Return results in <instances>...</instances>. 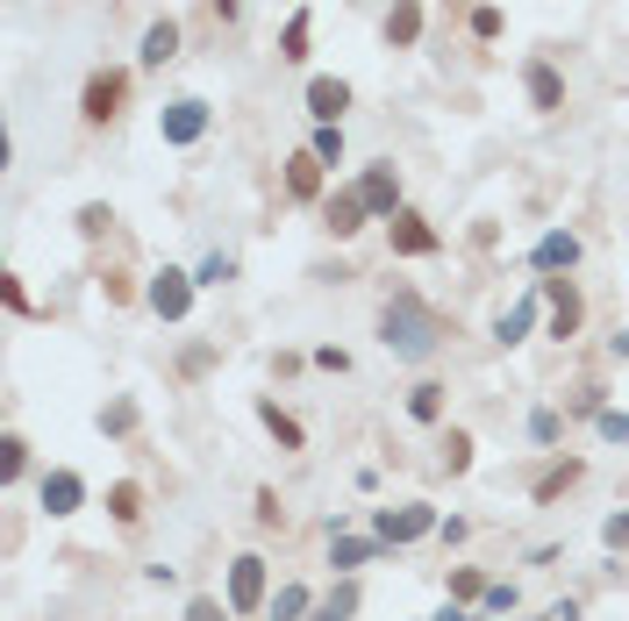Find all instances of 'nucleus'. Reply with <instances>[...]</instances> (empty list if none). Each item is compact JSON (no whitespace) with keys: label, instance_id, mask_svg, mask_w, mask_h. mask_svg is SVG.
Instances as JSON below:
<instances>
[{"label":"nucleus","instance_id":"c03bdc74","mask_svg":"<svg viewBox=\"0 0 629 621\" xmlns=\"http://www.w3.org/2000/svg\"><path fill=\"white\" fill-rule=\"evenodd\" d=\"M544 621H551V614H544Z\"/></svg>","mask_w":629,"mask_h":621},{"label":"nucleus","instance_id":"4c0bfd02","mask_svg":"<svg viewBox=\"0 0 629 621\" xmlns=\"http://www.w3.org/2000/svg\"><path fill=\"white\" fill-rule=\"evenodd\" d=\"M186 621H230V600H186Z\"/></svg>","mask_w":629,"mask_h":621},{"label":"nucleus","instance_id":"423d86ee","mask_svg":"<svg viewBox=\"0 0 629 621\" xmlns=\"http://www.w3.org/2000/svg\"><path fill=\"white\" fill-rule=\"evenodd\" d=\"M358 201H365L380 222H394V215H401V179H394V164H365V179H358Z\"/></svg>","mask_w":629,"mask_h":621},{"label":"nucleus","instance_id":"f03ea898","mask_svg":"<svg viewBox=\"0 0 629 621\" xmlns=\"http://www.w3.org/2000/svg\"><path fill=\"white\" fill-rule=\"evenodd\" d=\"M158 136H164V143H172V150L201 143V136H207V100H193V94L164 100V115H158Z\"/></svg>","mask_w":629,"mask_h":621},{"label":"nucleus","instance_id":"9d476101","mask_svg":"<svg viewBox=\"0 0 629 621\" xmlns=\"http://www.w3.org/2000/svg\"><path fill=\"white\" fill-rule=\"evenodd\" d=\"M365 222H372V207L358 201V186H343V193H329V201H322V229L329 236H358Z\"/></svg>","mask_w":629,"mask_h":621},{"label":"nucleus","instance_id":"2eb2a0df","mask_svg":"<svg viewBox=\"0 0 629 621\" xmlns=\"http://www.w3.org/2000/svg\"><path fill=\"white\" fill-rule=\"evenodd\" d=\"M343 108H351V86H343V79H329V72H322V79H308V115H314V122H343Z\"/></svg>","mask_w":629,"mask_h":621},{"label":"nucleus","instance_id":"c9c22d12","mask_svg":"<svg viewBox=\"0 0 629 621\" xmlns=\"http://www.w3.org/2000/svg\"><path fill=\"white\" fill-rule=\"evenodd\" d=\"M601 543H608V550H629V507H622V514H608V522H601Z\"/></svg>","mask_w":629,"mask_h":621},{"label":"nucleus","instance_id":"7ed1b4c3","mask_svg":"<svg viewBox=\"0 0 629 621\" xmlns=\"http://www.w3.org/2000/svg\"><path fill=\"white\" fill-rule=\"evenodd\" d=\"M122 94H129V72H94V79L79 86V115L86 122H115V115H122Z\"/></svg>","mask_w":629,"mask_h":621},{"label":"nucleus","instance_id":"a878e982","mask_svg":"<svg viewBox=\"0 0 629 621\" xmlns=\"http://www.w3.org/2000/svg\"><path fill=\"white\" fill-rule=\"evenodd\" d=\"M408 415L415 421H444V386H437V378H423V386L408 393Z\"/></svg>","mask_w":629,"mask_h":621},{"label":"nucleus","instance_id":"bb28decb","mask_svg":"<svg viewBox=\"0 0 629 621\" xmlns=\"http://www.w3.org/2000/svg\"><path fill=\"white\" fill-rule=\"evenodd\" d=\"M314 158H322V164H343V122H314Z\"/></svg>","mask_w":629,"mask_h":621},{"label":"nucleus","instance_id":"c756f323","mask_svg":"<svg viewBox=\"0 0 629 621\" xmlns=\"http://www.w3.org/2000/svg\"><path fill=\"white\" fill-rule=\"evenodd\" d=\"M444 472H472V436L466 429L444 436Z\"/></svg>","mask_w":629,"mask_h":621},{"label":"nucleus","instance_id":"412c9836","mask_svg":"<svg viewBox=\"0 0 629 621\" xmlns=\"http://www.w3.org/2000/svg\"><path fill=\"white\" fill-rule=\"evenodd\" d=\"M308 43H314V22H308V8H301L287 29H279V57H287V65H301V57H308Z\"/></svg>","mask_w":629,"mask_h":621},{"label":"nucleus","instance_id":"4be33fe9","mask_svg":"<svg viewBox=\"0 0 629 621\" xmlns=\"http://www.w3.org/2000/svg\"><path fill=\"white\" fill-rule=\"evenodd\" d=\"M273 621H308L314 614V600H308V586H279L273 593V608H265Z\"/></svg>","mask_w":629,"mask_h":621},{"label":"nucleus","instance_id":"e433bc0d","mask_svg":"<svg viewBox=\"0 0 629 621\" xmlns=\"http://www.w3.org/2000/svg\"><path fill=\"white\" fill-rule=\"evenodd\" d=\"M472 36H479V43L501 36V8H472Z\"/></svg>","mask_w":629,"mask_h":621},{"label":"nucleus","instance_id":"ea45409f","mask_svg":"<svg viewBox=\"0 0 629 621\" xmlns=\"http://www.w3.org/2000/svg\"><path fill=\"white\" fill-rule=\"evenodd\" d=\"M515 608V586H487V614H508Z\"/></svg>","mask_w":629,"mask_h":621},{"label":"nucleus","instance_id":"20e7f679","mask_svg":"<svg viewBox=\"0 0 629 621\" xmlns=\"http://www.w3.org/2000/svg\"><path fill=\"white\" fill-rule=\"evenodd\" d=\"M258 608H273V600H265V557L244 550L230 565V614H258Z\"/></svg>","mask_w":629,"mask_h":621},{"label":"nucleus","instance_id":"393cba45","mask_svg":"<svg viewBox=\"0 0 629 621\" xmlns=\"http://www.w3.org/2000/svg\"><path fill=\"white\" fill-rule=\"evenodd\" d=\"M351 614H358V586L343 579L329 600H314V614H308V621H351Z\"/></svg>","mask_w":629,"mask_h":621},{"label":"nucleus","instance_id":"f8f14e48","mask_svg":"<svg viewBox=\"0 0 629 621\" xmlns=\"http://www.w3.org/2000/svg\"><path fill=\"white\" fill-rule=\"evenodd\" d=\"M386 236H394V257H429V250H437V229H429L423 215H408V207L386 222Z\"/></svg>","mask_w":629,"mask_h":621},{"label":"nucleus","instance_id":"a19ab883","mask_svg":"<svg viewBox=\"0 0 629 621\" xmlns=\"http://www.w3.org/2000/svg\"><path fill=\"white\" fill-rule=\"evenodd\" d=\"M258 528H279V493H258Z\"/></svg>","mask_w":629,"mask_h":621},{"label":"nucleus","instance_id":"f257e3e1","mask_svg":"<svg viewBox=\"0 0 629 621\" xmlns=\"http://www.w3.org/2000/svg\"><path fill=\"white\" fill-rule=\"evenodd\" d=\"M380 343L401 357V365H429V357L444 351L437 308H429V300H415V293H394V300L380 308Z\"/></svg>","mask_w":629,"mask_h":621},{"label":"nucleus","instance_id":"a211bd4d","mask_svg":"<svg viewBox=\"0 0 629 621\" xmlns=\"http://www.w3.org/2000/svg\"><path fill=\"white\" fill-rule=\"evenodd\" d=\"M108 514H115L122 528L143 522V486H137V479H115V486H108Z\"/></svg>","mask_w":629,"mask_h":621},{"label":"nucleus","instance_id":"2f4dec72","mask_svg":"<svg viewBox=\"0 0 629 621\" xmlns=\"http://www.w3.org/2000/svg\"><path fill=\"white\" fill-rule=\"evenodd\" d=\"M594 429H601V443H629V415H622V407H601Z\"/></svg>","mask_w":629,"mask_h":621},{"label":"nucleus","instance_id":"39448f33","mask_svg":"<svg viewBox=\"0 0 629 621\" xmlns=\"http://www.w3.org/2000/svg\"><path fill=\"white\" fill-rule=\"evenodd\" d=\"M193 286H201L193 271H172V265H164L158 279H151V293H143V300H151V314H158V322H186V308H193Z\"/></svg>","mask_w":629,"mask_h":621},{"label":"nucleus","instance_id":"72a5a7b5","mask_svg":"<svg viewBox=\"0 0 629 621\" xmlns=\"http://www.w3.org/2000/svg\"><path fill=\"white\" fill-rule=\"evenodd\" d=\"M451 600L466 608V600H487V579L479 571H451Z\"/></svg>","mask_w":629,"mask_h":621},{"label":"nucleus","instance_id":"79ce46f5","mask_svg":"<svg viewBox=\"0 0 629 621\" xmlns=\"http://www.w3.org/2000/svg\"><path fill=\"white\" fill-rule=\"evenodd\" d=\"M207 8H215L222 22H236V14H244V0H207Z\"/></svg>","mask_w":629,"mask_h":621},{"label":"nucleus","instance_id":"c85d7f7f","mask_svg":"<svg viewBox=\"0 0 629 621\" xmlns=\"http://www.w3.org/2000/svg\"><path fill=\"white\" fill-rule=\"evenodd\" d=\"M193 279H201V286H230V279H236V257H230V250H207Z\"/></svg>","mask_w":629,"mask_h":621},{"label":"nucleus","instance_id":"dca6fc26","mask_svg":"<svg viewBox=\"0 0 629 621\" xmlns=\"http://www.w3.org/2000/svg\"><path fill=\"white\" fill-rule=\"evenodd\" d=\"M415 36H423V0H394L386 8V51H415Z\"/></svg>","mask_w":629,"mask_h":621},{"label":"nucleus","instance_id":"f704fd0d","mask_svg":"<svg viewBox=\"0 0 629 621\" xmlns=\"http://www.w3.org/2000/svg\"><path fill=\"white\" fill-rule=\"evenodd\" d=\"M108 222H115V215H108L100 201H86V207H79V236H108Z\"/></svg>","mask_w":629,"mask_h":621},{"label":"nucleus","instance_id":"37998d69","mask_svg":"<svg viewBox=\"0 0 629 621\" xmlns=\"http://www.w3.org/2000/svg\"><path fill=\"white\" fill-rule=\"evenodd\" d=\"M551 621H579V600H558V608H551Z\"/></svg>","mask_w":629,"mask_h":621},{"label":"nucleus","instance_id":"1a4fd4ad","mask_svg":"<svg viewBox=\"0 0 629 621\" xmlns=\"http://www.w3.org/2000/svg\"><path fill=\"white\" fill-rule=\"evenodd\" d=\"M372 528H380V543H423L429 528H437V514H429L423 500H415V507H386Z\"/></svg>","mask_w":629,"mask_h":621},{"label":"nucleus","instance_id":"7c9ffc66","mask_svg":"<svg viewBox=\"0 0 629 621\" xmlns=\"http://www.w3.org/2000/svg\"><path fill=\"white\" fill-rule=\"evenodd\" d=\"M100 429H108V436H129V429H137V400H115V407H100Z\"/></svg>","mask_w":629,"mask_h":621},{"label":"nucleus","instance_id":"58836bf2","mask_svg":"<svg viewBox=\"0 0 629 621\" xmlns=\"http://www.w3.org/2000/svg\"><path fill=\"white\" fill-rule=\"evenodd\" d=\"M0 300H8V314H29V293H22V279H14V271L0 279Z\"/></svg>","mask_w":629,"mask_h":621},{"label":"nucleus","instance_id":"ddd939ff","mask_svg":"<svg viewBox=\"0 0 629 621\" xmlns=\"http://www.w3.org/2000/svg\"><path fill=\"white\" fill-rule=\"evenodd\" d=\"M172 57H179V22H172V14H158V22L143 29V51H137V65H143V72H164Z\"/></svg>","mask_w":629,"mask_h":621},{"label":"nucleus","instance_id":"6e6552de","mask_svg":"<svg viewBox=\"0 0 629 621\" xmlns=\"http://www.w3.org/2000/svg\"><path fill=\"white\" fill-rule=\"evenodd\" d=\"M522 86H530V108L536 115H558L565 108V79H558L551 57H530V65H522Z\"/></svg>","mask_w":629,"mask_h":621},{"label":"nucleus","instance_id":"cd10ccee","mask_svg":"<svg viewBox=\"0 0 629 621\" xmlns=\"http://www.w3.org/2000/svg\"><path fill=\"white\" fill-rule=\"evenodd\" d=\"M558 436H565V415H558V407H536V415H530V443H558Z\"/></svg>","mask_w":629,"mask_h":621},{"label":"nucleus","instance_id":"f3484780","mask_svg":"<svg viewBox=\"0 0 629 621\" xmlns=\"http://www.w3.org/2000/svg\"><path fill=\"white\" fill-rule=\"evenodd\" d=\"M287 193L294 201H314V193H322V158H314V150H294L287 158Z\"/></svg>","mask_w":629,"mask_h":621},{"label":"nucleus","instance_id":"aec40b11","mask_svg":"<svg viewBox=\"0 0 629 621\" xmlns=\"http://www.w3.org/2000/svg\"><path fill=\"white\" fill-rule=\"evenodd\" d=\"M579 479H587V464H579V458H558L544 479H536V500H558V493H573Z\"/></svg>","mask_w":629,"mask_h":621},{"label":"nucleus","instance_id":"473e14b6","mask_svg":"<svg viewBox=\"0 0 629 621\" xmlns=\"http://www.w3.org/2000/svg\"><path fill=\"white\" fill-rule=\"evenodd\" d=\"M0 472H8V479L29 472V443H22V436H8V443H0Z\"/></svg>","mask_w":629,"mask_h":621},{"label":"nucleus","instance_id":"9b49d317","mask_svg":"<svg viewBox=\"0 0 629 621\" xmlns=\"http://www.w3.org/2000/svg\"><path fill=\"white\" fill-rule=\"evenodd\" d=\"M79 507H86V479L79 472H43V514L65 522V514H79Z\"/></svg>","mask_w":629,"mask_h":621},{"label":"nucleus","instance_id":"5701e85b","mask_svg":"<svg viewBox=\"0 0 629 621\" xmlns=\"http://www.w3.org/2000/svg\"><path fill=\"white\" fill-rule=\"evenodd\" d=\"M530 329H536V300H515V308H508L501 322H493V336H501V343H522Z\"/></svg>","mask_w":629,"mask_h":621},{"label":"nucleus","instance_id":"6ab92c4d","mask_svg":"<svg viewBox=\"0 0 629 621\" xmlns=\"http://www.w3.org/2000/svg\"><path fill=\"white\" fill-rule=\"evenodd\" d=\"M380 557V543H365V536H329V565L337 571H358V565H372Z\"/></svg>","mask_w":629,"mask_h":621},{"label":"nucleus","instance_id":"0eeeda50","mask_svg":"<svg viewBox=\"0 0 629 621\" xmlns=\"http://www.w3.org/2000/svg\"><path fill=\"white\" fill-rule=\"evenodd\" d=\"M536 293H544L551 300V336H573V329H579V314H587V308H579V286L573 279H536Z\"/></svg>","mask_w":629,"mask_h":621},{"label":"nucleus","instance_id":"4468645a","mask_svg":"<svg viewBox=\"0 0 629 621\" xmlns=\"http://www.w3.org/2000/svg\"><path fill=\"white\" fill-rule=\"evenodd\" d=\"M530 265H536V271H573V265H579V236H573V229H551V236H536Z\"/></svg>","mask_w":629,"mask_h":621},{"label":"nucleus","instance_id":"b1692460","mask_svg":"<svg viewBox=\"0 0 629 621\" xmlns=\"http://www.w3.org/2000/svg\"><path fill=\"white\" fill-rule=\"evenodd\" d=\"M258 421L279 436V450H301V421H294V415H279V400H258Z\"/></svg>","mask_w":629,"mask_h":621}]
</instances>
